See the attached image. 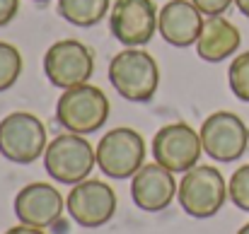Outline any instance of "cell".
<instances>
[{
    "mask_svg": "<svg viewBox=\"0 0 249 234\" xmlns=\"http://www.w3.org/2000/svg\"><path fill=\"white\" fill-rule=\"evenodd\" d=\"M114 89L128 101H150L160 87V66L143 49H126L109 63Z\"/></svg>",
    "mask_w": 249,
    "mask_h": 234,
    "instance_id": "6da1fadb",
    "label": "cell"
},
{
    "mask_svg": "<svg viewBox=\"0 0 249 234\" xmlns=\"http://www.w3.org/2000/svg\"><path fill=\"white\" fill-rule=\"evenodd\" d=\"M177 198L186 215L196 220H206L218 215V210L225 205L230 196H228V184L215 167L196 164L194 169L184 171Z\"/></svg>",
    "mask_w": 249,
    "mask_h": 234,
    "instance_id": "7a4b0ae2",
    "label": "cell"
},
{
    "mask_svg": "<svg viewBox=\"0 0 249 234\" xmlns=\"http://www.w3.org/2000/svg\"><path fill=\"white\" fill-rule=\"evenodd\" d=\"M56 118L71 133L78 135L97 133L109 118V99L99 87L89 82L63 89L56 104Z\"/></svg>",
    "mask_w": 249,
    "mask_h": 234,
    "instance_id": "3957f363",
    "label": "cell"
},
{
    "mask_svg": "<svg viewBox=\"0 0 249 234\" xmlns=\"http://www.w3.org/2000/svg\"><path fill=\"white\" fill-rule=\"evenodd\" d=\"M97 164V152L89 145V140L78 133H61L58 138H53L44 152V167L46 174L58 181V184H68L75 186L89 176V171Z\"/></svg>",
    "mask_w": 249,
    "mask_h": 234,
    "instance_id": "277c9868",
    "label": "cell"
},
{
    "mask_svg": "<svg viewBox=\"0 0 249 234\" xmlns=\"http://www.w3.org/2000/svg\"><path fill=\"white\" fill-rule=\"evenodd\" d=\"M49 135L39 116L12 111L0 121V155L15 164H32L46 152Z\"/></svg>",
    "mask_w": 249,
    "mask_h": 234,
    "instance_id": "5b68a950",
    "label": "cell"
},
{
    "mask_svg": "<svg viewBox=\"0 0 249 234\" xmlns=\"http://www.w3.org/2000/svg\"><path fill=\"white\" fill-rule=\"evenodd\" d=\"M97 167L109 179H133L145 164V140L133 128H114L97 145Z\"/></svg>",
    "mask_w": 249,
    "mask_h": 234,
    "instance_id": "8992f818",
    "label": "cell"
},
{
    "mask_svg": "<svg viewBox=\"0 0 249 234\" xmlns=\"http://www.w3.org/2000/svg\"><path fill=\"white\" fill-rule=\"evenodd\" d=\"M44 73L53 87L71 89L85 84L94 73V56L78 39H63L44 53Z\"/></svg>",
    "mask_w": 249,
    "mask_h": 234,
    "instance_id": "52a82bcc",
    "label": "cell"
},
{
    "mask_svg": "<svg viewBox=\"0 0 249 234\" xmlns=\"http://www.w3.org/2000/svg\"><path fill=\"white\" fill-rule=\"evenodd\" d=\"M203 152L215 162H235L247 152L249 128L232 111H215L201 123Z\"/></svg>",
    "mask_w": 249,
    "mask_h": 234,
    "instance_id": "ba28073f",
    "label": "cell"
},
{
    "mask_svg": "<svg viewBox=\"0 0 249 234\" xmlns=\"http://www.w3.org/2000/svg\"><path fill=\"white\" fill-rule=\"evenodd\" d=\"M203 155L201 133H196L189 123H167L153 138V157L172 174H184L198 164Z\"/></svg>",
    "mask_w": 249,
    "mask_h": 234,
    "instance_id": "9c48e42d",
    "label": "cell"
},
{
    "mask_svg": "<svg viewBox=\"0 0 249 234\" xmlns=\"http://www.w3.org/2000/svg\"><path fill=\"white\" fill-rule=\"evenodd\" d=\"M158 7L153 0H116L109 27L116 41L128 49H143L158 32Z\"/></svg>",
    "mask_w": 249,
    "mask_h": 234,
    "instance_id": "30bf717a",
    "label": "cell"
},
{
    "mask_svg": "<svg viewBox=\"0 0 249 234\" xmlns=\"http://www.w3.org/2000/svg\"><path fill=\"white\" fill-rule=\"evenodd\" d=\"M66 210L85 230L102 227L116 213V193L99 179H85L66 196Z\"/></svg>",
    "mask_w": 249,
    "mask_h": 234,
    "instance_id": "8fae6325",
    "label": "cell"
},
{
    "mask_svg": "<svg viewBox=\"0 0 249 234\" xmlns=\"http://www.w3.org/2000/svg\"><path fill=\"white\" fill-rule=\"evenodd\" d=\"M63 193L44 181H34L27 184L17 196H15V215L22 225L29 227H39V230H49L56 227L63 217Z\"/></svg>",
    "mask_w": 249,
    "mask_h": 234,
    "instance_id": "7c38bea8",
    "label": "cell"
},
{
    "mask_svg": "<svg viewBox=\"0 0 249 234\" xmlns=\"http://www.w3.org/2000/svg\"><path fill=\"white\" fill-rule=\"evenodd\" d=\"M177 179L162 164H143L131 179V198L145 213H160L177 198Z\"/></svg>",
    "mask_w": 249,
    "mask_h": 234,
    "instance_id": "4fadbf2b",
    "label": "cell"
},
{
    "mask_svg": "<svg viewBox=\"0 0 249 234\" xmlns=\"http://www.w3.org/2000/svg\"><path fill=\"white\" fill-rule=\"evenodd\" d=\"M206 19L203 12L191 0H169L160 7L158 15V32L167 44L186 49L196 46Z\"/></svg>",
    "mask_w": 249,
    "mask_h": 234,
    "instance_id": "5bb4252c",
    "label": "cell"
},
{
    "mask_svg": "<svg viewBox=\"0 0 249 234\" xmlns=\"http://www.w3.org/2000/svg\"><path fill=\"white\" fill-rule=\"evenodd\" d=\"M240 44H242L240 29L232 22H228L223 15H218V17L206 19L201 36L196 41V53L206 63H220V61H228L240 49Z\"/></svg>",
    "mask_w": 249,
    "mask_h": 234,
    "instance_id": "9a60e30c",
    "label": "cell"
},
{
    "mask_svg": "<svg viewBox=\"0 0 249 234\" xmlns=\"http://www.w3.org/2000/svg\"><path fill=\"white\" fill-rule=\"evenodd\" d=\"M111 0H58V15L75 27H94L109 12Z\"/></svg>",
    "mask_w": 249,
    "mask_h": 234,
    "instance_id": "2e32d148",
    "label": "cell"
},
{
    "mask_svg": "<svg viewBox=\"0 0 249 234\" xmlns=\"http://www.w3.org/2000/svg\"><path fill=\"white\" fill-rule=\"evenodd\" d=\"M22 75V53L7 44L0 41V92L10 89Z\"/></svg>",
    "mask_w": 249,
    "mask_h": 234,
    "instance_id": "e0dca14e",
    "label": "cell"
},
{
    "mask_svg": "<svg viewBox=\"0 0 249 234\" xmlns=\"http://www.w3.org/2000/svg\"><path fill=\"white\" fill-rule=\"evenodd\" d=\"M228 82H230L232 94L249 104V51L240 53L230 63V68H228Z\"/></svg>",
    "mask_w": 249,
    "mask_h": 234,
    "instance_id": "ac0fdd59",
    "label": "cell"
},
{
    "mask_svg": "<svg viewBox=\"0 0 249 234\" xmlns=\"http://www.w3.org/2000/svg\"><path fill=\"white\" fill-rule=\"evenodd\" d=\"M228 196L230 201L240 208L249 213V164H242L228 181Z\"/></svg>",
    "mask_w": 249,
    "mask_h": 234,
    "instance_id": "d6986e66",
    "label": "cell"
},
{
    "mask_svg": "<svg viewBox=\"0 0 249 234\" xmlns=\"http://www.w3.org/2000/svg\"><path fill=\"white\" fill-rule=\"evenodd\" d=\"M206 17H218L223 12H228V7L235 2V0H191Z\"/></svg>",
    "mask_w": 249,
    "mask_h": 234,
    "instance_id": "ffe728a7",
    "label": "cell"
},
{
    "mask_svg": "<svg viewBox=\"0 0 249 234\" xmlns=\"http://www.w3.org/2000/svg\"><path fill=\"white\" fill-rule=\"evenodd\" d=\"M19 10V0H0V27L10 24Z\"/></svg>",
    "mask_w": 249,
    "mask_h": 234,
    "instance_id": "44dd1931",
    "label": "cell"
},
{
    "mask_svg": "<svg viewBox=\"0 0 249 234\" xmlns=\"http://www.w3.org/2000/svg\"><path fill=\"white\" fill-rule=\"evenodd\" d=\"M5 234H46L44 230H39V227H29V225H15V227H10V230H5Z\"/></svg>",
    "mask_w": 249,
    "mask_h": 234,
    "instance_id": "7402d4cb",
    "label": "cell"
},
{
    "mask_svg": "<svg viewBox=\"0 0 249 234\" xmlns=\"http://www.w3.org/2000/svg\"><path fill=\"white\" fill-rule=\"evenodd\" d=\"M235 5H237V10H240L245 17H249V0H235Z\"/></svg>",
    "mask_w": 249,
    "mask_h": 234,
    "instance_id": "603a6c76",
    "label": "cell"
},
{
    "mask_svg": "<svg viewBox=\"0 0 249 234\" xmlns=\"http://www.w3.org/2000/svg\"><path fill=\"white\" fill-rule=\"evenodd\" d=\"M237 234H249V222L245 225V227H240V230H237Z\"/></svg>",
    "mask_w": 249,
    "mask_h": 234,
    "instance_id": "cb8c5ba5",
    "label": "cell"
},
{
    "mask_svg": "<svg viewBox=\"0 0 249 234\" xmlns=\"http://www.w3.org/2000/svg\"><path fill=\"white\" fill-rule=\"evenodd\" d=\"M34 2H49V0H34Z\"/></svg>",
    "mask_w": 249,
    "mask_h": 234,
    "instance_id": "d4e9b609",
    "label": "cell"
}]
</instances>
